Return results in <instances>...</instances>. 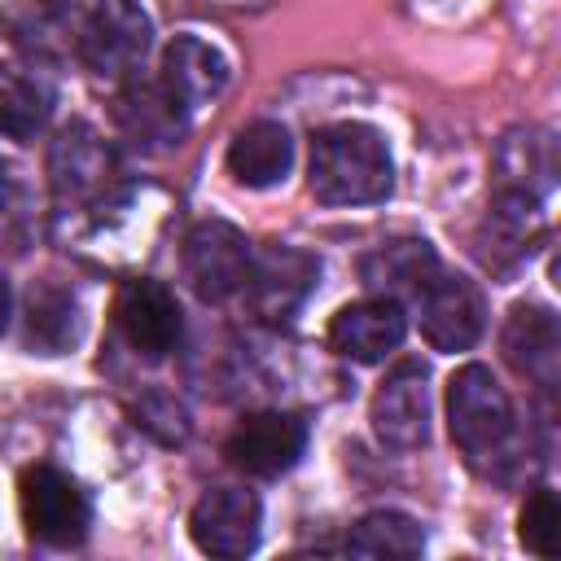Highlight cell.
Returning <instances> with one entry per match:
<instances>
[{
	"label": "cell",
	"mask_w": 561,
	"mask_h": 561,
	"mask_svg": "<svg viewBox=\"0 0 561 561\" xmlns=\"http://www.w3.org/2000/svg\"><path fill=\"white\" fill-rule=\"evenodd\" d=\"M311 197L324 206H373L386 202L394 188V162L386 136L368 123H329L311 136L307 158Z\"/></svg>",
	"instance_id": "6da1fadb"
},
{
	"label": "cell",
	"mask_w": 561,
	"mask_h": 561,
	"mask_svg": "<svg viewBox=\"0 0 561 561\" xmlns=\"http://www.w3.org/2000/svg\"><path fill=\"white\" fill-rule=\"evenodd\" d=\"M447 430H451V443L465 451V460L473 469L491 473V465L513 460V447H517L513 399L486 364H465V368L451 373V381H447Z\"/></svg>",
	"instance_id": "7a4b0ae2"
},
{
	"label": "cell",
	"mask_w": 561,
	"mask_h": 561,
	"mask_svg": "<svg viewBox=\"0 0 561 561\" xmlns=\"http://www.w3.org/2000/svg\"><path fill=\"white\" fill-rule=\"evenodd\" d=\"M48 184H53L57 206L66 210L110 206L123 184L114 145L88 123H66L48 145Z\"/></svg>",
	"instance_id": "3957f363"
},
{
	"label": "cell",
	"mask_w": 561,
	"mask_h": 561,
	"mask_svg": "<svg viewBox=\"0 0 561 561\" xmlns=\"http://www.w3.org/2000/svg\"><path fill=\"white\" fill-rule=\"evenodd\" d=\"M153 26L136 0H92L75 13V53L101 79H131L149 53Z\"/></svg>",
	"instance_id": "277c9868"
},
{
	"label": "cell",
	"mask_w": 561,
	"mask_h": 561,
	"mask_svg": "<svg viewBox=\"0 0 561 561\" xmlns=\"http://www.w3.org/2000/svg\"><path fill=\"white\" fill-rule=\"evenodd\" d=\"M316 276H320V259L311 250H302L294 241H272L250 254L241 294L263 324H289L294 311L316 289Z\"/></svg>",
	"instance_id": "5b68a950"
},
{
	"label": "cell",
	"mask_w": 561,
	"mask_h": 561,
	"mask_svg": "<svg viewBox=\"0 0 561 561\" xmlns=\"http://www.w3.org/2000/svg\"><path fill=\"white\" fill-rule=\"evenodd\" d=\"M18 504L31 539L48 548H70L88 535V495L57 465H26L18 478Z\"/></svg>",
	"instance_id": "8992f818"
},
{
	"label": "cell",
	"mask_w": 561,
	"mask_h": 561,
	"mask_svg": "<svg viewBox=\"0 0 561 561\" xmlns=\"http://www.w3.org/2000/svg\"><path fill=\"white\" fill-rule=\"evenodd\" d=\"M250 241L228 219H202L184 237V276L202 302H224L241 294L250 272Z\"/></svg>",
	"instance_id": "52a82bcc"
},
{
	"label": "cell",
	"mask_w": 561,
	"mask_h": 561,
	"mask_svg": "<svg viewBox=\"0 0 561 561\" xmlns=\"http://www.w3.org/2000/svg\"><path fill=\"white\" fill-rule=\"evenodd\" d=\"M368 421L381 447L412 451L430 438V373L421 359H399L368 403Z\"/></svg>",
	"instance_id": "ba28073f"
},
{
	"label": "cell",
	"mask_w": 561,
	"mask_h": 561,
	"mask_svg": "<svg viewBox=\"0 0 561 561\" xmlns=\"http://www.w3.org/2000/svg\"><path fill=\"white\" fill-rule=\"evenodd\" d=\"M416 302V320H421V333L434 351H469L478 337H482V324H486V302H482V289L469 280V276H451V272H434L430 285L412 298Z\"/></svg>",
	"instance_id": "9c48e42d"
},
{
	"label": "cell",
	"mask_w": 561,
	"mask_h": 561,
	"mask_svg": "<svg viewBox=\"0 0 561 561\" xmlns=\"http://www.w3.org/2000/svg\"><path fill=\"white\" fill-rule=\"evenodd\" d=\"M302 451H307V421L294 412H280V408L241 416L224 443L228 465L250 478H276L285 469H294Z\"/></svg>",
	"instance_id": "30bf717a"
},
{
	"label": "cell",
	"mask_w": 561,
	"mask_h": 561,
	"mask_svg": "<svg viewBox=\"0 0 561 561\" xmlns=\"http://www.w3.org/2000/svg\"><path fill=\"white\" fill-rule=\"evenodd\" d=\"M259 530L263 508L245 486H210L188 513V535L206 557H245L259 548Z\"/></svg>",
	"instance_id": "8fae6325"
},
{
	"label": "cell",
	"mask_w": 561,
	"mask_h": 561,
	"mask_svg": "<svg viewBox=\"0 0 561 561\" xmlns=\"http://www.w3.org/2000/svg\"><path fill=\"white\" fill-rule=\"evenodd\" d=\"M114 324L127 337V346L145 359H162L180 342V302L167 285L140 276L127 280L114 298Z\"/></svg>",
	"instance_id": "7c38bea8"
},
{
	"label": "cell",
	"mask_w": 561,
	"mask_h": 561,
	"mask_svg": "<svg viewBox=\"0 0 561 561\" xmlns=\"http://www.w3.org/2000/svg\"><path fill=\"white\" fill-rule=\"evenodd\" d=\"M408 333V316L394 298H377L368 294L364 302H346L333 320H329V351L355 364H377L390 351H399Z\"/></svg>",
	"instance_id": "4fadbf2b"
},
{
	"label": "cell",
	"mask_w": 561,
	"mask_h": 561,
	"mask_svg": "<svg viewBox=\"0 0 561 561\" xmlns=\"http://www.w3.org/2000/svg\"><path fill=\"white\" fill-rule=\"evenodd\" d=\"M543 232V215H539V197L500 188L478 224V259L491 272H508L513 263H522L535 245V237Z\"/></svg>",
	"instance_id": "5bb4252c"
},
{
	"label": "cell",
	"mask_w": 561,
	"mask_h": 561,
	"mask_svg": "<svg viewBox=\"0 0 561 561\" xmlns=\"http://www.w3.org/2000/svg\"><path fill=\"white\" fill-rule=\"evenodd\" d=\"M500 351L535 386H543V390L557 386V373H561V329H557V316L548 307L517 302L508 311L504 329H500Z\"/></svg>",
	"instance_id": "9a60e30c"
},
{
	"label": "cell",
	"mask_w": 561,
	"mask_h": 561,
	"mask_svg": "<svg viewBox=\"0 0 561 561\" xmlns=\"http://www.w3.org/2000/svg\"><path fill=\"white\" fill-rule=\"evenodd\" d=\"M118 127L140 149H171L184 140L188 110L171 96L162 79H127L118 92Z\"/></svg>",
	"instance_id": "2e32d148"
},
{
	"label": "cell",
	"mask_w": 561,
	"mask_h": 561,
	"mask_svg": "<svg viewBox=\"0 0 561 561\" xmlns=\"http://www.w3.org/2000/svg\"><path fill=\"white\" fill-rule=\"evenodd\" d=\"M158 79L171 88V96L193 114L202 105H210L224 88H228V57L206 44L202 35H175L162 48V70Z\"/></svg>",
	"instance_id": "e0dca14e"
},
{
	"label": "cell",
	"mask_w": 561,
	"mask_h": 561,
	"mask_svg": "<svg viewBox=\"0 0 561 561\" xmlns=\"http://www.w3.org/2000/svg\"><path fill=\"white\" fill-rule=\"evenodd\" d=\"M438 272V254L425 237H399V241H381L377 250H368L359 259V280L368 285V294L377 298H416L430 276Z\"/></svg>",
	"instance_id": "ac0fdd59"
},
{
	"label": "cell",
	"mask_w": 561,
	"mask_h": 561,
	"mask_svg": "<svg viewBox=\"0 0 561 561\" xmlns=\"http://www.w3.org/2000/svg\"><path fill=\"white\" fill-rule=\"evenodd\" d=\"M228 175L245 188H272L276 180H285L289 162H294V140L289 127L276 118H259L250 127H241L228 145Z\"/></svg>",
	"instance_id": "d6986e66"
},
{
	"label": "cell",
	"mask_w": 561,
	"mask_h": 561,
	"mask_svg": "<svg viewBox=\"0 0 561 561\" xmlns=\"http://www.w3.org/2000/svg\"><path fill=\"white\" fill-rule=\"evenodd\" d=\"M495 175H500V188H513V193H526V197L543 202V193L557 180V140H552V131H543V127L504 131L500 145H495Z\"/></svg>",
	"instance_id": "ffe728a7"
},
{
	"label": "cell",
	"mask_w": 561,
	"mask_h": 561,
	"mask_svg": "<svg viewBox=\"0 0 561 561\" xmlns=\"http://www.w3.org/2000/svg\"><path fill=\"white\" fill-rule=\"evenodd\" d=\"M53 114V83L26 66H0V136L35 140Z\"/></svg>",
	"instance_id": "44dd1931"
},
{
	"label": "cell",
	"mask_w": 561,
	"mask_h": 561,
	"mask_svg": "<svg viewBox=\"0 0 561 561\" xmlns=\"http://www.w3.org/2000/svg\"><path fill=\"white\" fill-rule=\"evenodd\" d=\"M346 552L355 557H386V561H408L425 552V530L416 517L399 513V508H373L364 513L351 535H346Z\"/></svg>",
	"instance_id": "7402d4cb"
},
{
	"label": "cell",
	"mask_w": 561,
	"mask_h": 561,
	"mask_svg": "<svg viewBox=\"0 0 561 561\" xmlns=\"http://www.w3.org/2000/svg\"><path fill=\"white\" fill-rule=\"evenodd\" d=\"M79 337V302L61 285H35L26 294V342L44 355H61Z\"/></svg>",
	"instance_id": "603a6c76"
},
{
	"label": "cell",
	"mask_w": 561,
	"mask_h": 561,
	"mask_svg": "<svg viewBox=\"0 0 561 561\" xmlns=\"http://www.w3.org/2000/svg\"><path fill=\"white\" fill-rule=\"evenodd\" d=\"M517 535L526 543V552L535 557H557V543H561V504H557V491L552 486H535L522 504V517H517Z\"/></svg>",
	"instance_id": "cb8c5ba5"
},
{
	"label": "cell",
	"mask_w": 561,
	"mask_h": 561,
	"mask_svg": "<svg viewBox=\"0 0 561 561\" xmlns=\"http://www.w3.org/2000/svg\"><path fill=\"white\" fill-rule=\"evenodd\" d=\"M4 324H9V285L0 276V333H4Z\"/></svg>",
	"instance_id": "d4e9b609"
},
{
	"label": "cell",
	"mask_w": 561,
	"mask_h": 561,
	"mask_svg": "<svg viewBox=\"0 0 561 561\" xmlns=\"http://www.w3.org/2000/svg\"><path fill=\"white\" fill-rule=\"evenodd\" d=\"M0 188H4V162H0Z\"/></svg>",
	"instance_id": "484cf974"
}]
</instances>
